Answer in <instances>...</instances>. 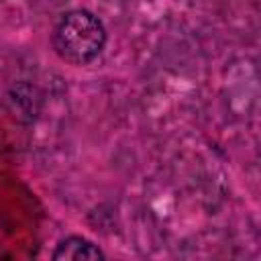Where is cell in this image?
<instances>
[{"label": "cell", "mask_w": 261, "mask_h": 261, "mask_svg": "<svg viewBox=\"0 0 261 261\" xmlns=\"http://www.w3.org/2000/svg\"><path fill=\"white\" fill-rule=\"evenodd\" d=\"M51 41L59 59L71 65H88L102 53L106 29L94 12L75 8L57 20Z\"/></svg>", "instance_id": "1"}, {"label": "cell", "mask_w": 261, "mask_h": 261, "mask_svg": "<svg viewBox=\"0 0 261 261\" xmlns=\"http://www.w3.org/2000/svg\"><path fill=\"white\" fill-rule=\"evenodd\" d=\"M55 261H80V259H104V253L98 245H94L92 241L71 234L65 237L63 241H59L57 249L51 255Z\"/></svg>", "instance_id": "2"}]
</instances>
